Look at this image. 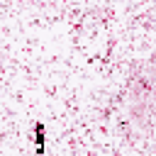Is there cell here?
<instances>
[{"label":"cell","mask_w":156,"mask_h":156,"mask_svg":"<svg viewBox=\"0 0 156 156\" xmlns=\"http://www.w3.org/2000/svg\"><path fill=\"white\" fill-rule=\"evenodd\" d=\"M44 141H46V129L41 122L34 124V149H37V156H44Z\"/></svg>","instance_id":"1"}]
</instances>
